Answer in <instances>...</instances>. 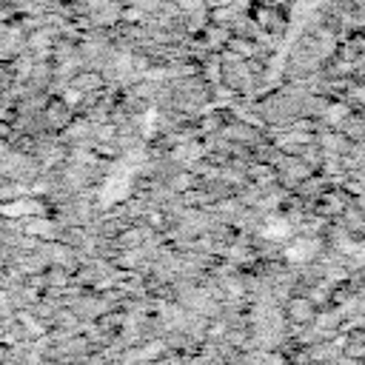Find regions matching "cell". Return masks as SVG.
<instances>
[{
  "instance_id": "6da1fadb",
  "label": "cell",
  "mask_w": 365,
  "mask_h": 365,
  "mask_svg": "<svg viewBox=\"0 0 365 365\" xmlns=\"http://www.w3.org/2000/svg\"><path fill=\"white\" fill-rule=\"evenodd\" d=\"M71 86H77L80 91H88V88H100V86H103V77H100V74H91V71H80V74L71 80Z\"/></svg>"
}]
</instances>
